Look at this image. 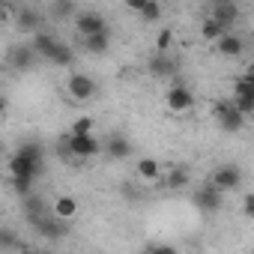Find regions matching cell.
I'll return each mask as SVG.
<instances>
[{
    "instance_id": "cell-1",
    "label": "cell",
    "mask_w": 254,
    "mask_h": 254,
    "mask_svg": "<svg viewBox=\"0 0 254 254\" xmlns=\"http://www.w3.org/2000/svg\"><path fill=\"white\" fill-rule=\"evenodd\" d=\"M60 153H66L69 159H93L102 153V144L93 138V132H87V135L69 132L66 138H60Z\"/></svg>"
},
{
    "instance_id": "cell-2",
    "label": "cell",
    "mask_w": 254,
    "mask_h": 254,
    "mask_svg": "<svg viewBox=\"0 0 254 254\" xmlns=\"http://www.w3.org/2000/svg\"><path fill=\"white\" fill-rule=\"evenodd\" d=\"M212 117H215V123L221 126V132H227V135L242 132V126H245V114H239L236 105L227 102V99H221V102L212 105Z\"/></svg>"
},
{
    "instance_id": "cell-3",
    "label": "cell",
    "mask_w": 254,
    "mask_h": 254,
    "mask_svg": "<svg viewBox=\"0 0 254 254\" xmlns=\"http://www.w3.org/2000/svg\"><path fill=\"white\" fill-rule=\"evenodd\" d=\"M165 102H168V108H171L174 114H189V111L194 108V93H191L183 81H177V84H171V87H168Z\"/></svg>"
},
{
    "instance_id": "cell-4",
    "label": "cell",
    "mask_w": 254,
    "mask_h": 254,
    "mask_svg": "<svg viewBox=\"0 0 254 254\" xmlns=\"http://www.w3.org/2000/svg\"><path fill=\"white\" fill-rule=\"evenodd\" d=\"M66 93H69L75 102H90V99L96 96V81H93L90 75H84V72H75V75H69V81H66Z\"/></svg>"
},
{
    "instance_id": "cell-5",
    "label": "cell",
    "mask_w": 254,
    "mask_h": 254,
    "mask_svg": "<svg viewBox=\"0 0 254 254\" xmlns=\"http://www.w3.org/2000/svg\"><path fill=\"white\" fill-rule=\"evenodd\" d=\"M218 191H236L239 186H242V171H239V165H221L215 174H212V180H209Z\"/></svg>"
},
{
    "instance_id": "cell-6",
    "label": "cell",
    "mask_w": 254,
    "mask_h": 254,
    "mask_svg": "<svg viewBox=\"0 0 254 254\" xmlns=\"http://www.w3.org/2000/svg\"><path fill=\"white\" fill-rule=\"evenodd\" d=\"M33 227L45 236V239H63L66 233H69V227H66V221L63 218H57L54 212L48 215V212H42V215H36L33 218Z\"/></svg>"
},
{
    "instance_id": "cell-7",
    "label": "cell",
    "mask_w": 254,
    "mask_h": 254,
    "mask_svg": "<svg viewBox=\"0 0 254 254\" xmlns=\"http://www.w3.org/2000/svg\"><path fill=\"white\" fill-rule=\"evenodd\" d=\"M6 63H9L15 72H27V69H33V63H36V51H33V45H24V42L12 45V48L6 51Z\"/></svg>"
},
{
    "instance_id": "cell-8",
    "label": "cell",
    "mask_w": 254,
    "mask_h": 254,
    "mask_svg": "<svg viewBox=\"0 0 254 254\" xmlns=\"http://www.w3.org/2000/svg\"><path fill=\"white\" fill-rule=\"evenodd\" d=\"M221 27H233L236 24V18H239V3H236V0H215V3H212V12H209Z\"/></svg>"
},
{
    "instance_id": "cell-9",
    "label": "cell",
    "mask_w": 254,
    "mask_h": 254,
    "mask_svg": "<svg viewBox=\"0 0 254 254\" xmlns=\"http://www.w3.org/2000/svg\"><path fill=\"white\" fill-rule=\"evenodd\" d=\"M75 30H78L81 36H90V33L108 30V24H105L102 12H93V9H87V12H75Z\"/></svg>"
},
{
    "instance_id": "cell-10",
    "label": "cell",
    "mask_w": 254,
    "mask_h": 254,
    "mask_svg": "<svg viewBox=\"0 0 254 254\" xmlns=\"http://www.w3.org/2000/svg\"><path fill=\"white\" fill-rule=\"evenodd\" d=\"M221 197H224V191H218L212 183H206V186L194 194V203H197L203 212H218V209H221Z\"/></svg>"
},
{
    "instance_id": "cell-11",
    "label": "cell",
    "mask_w": 254,
    "mask_h": 254,
    "mask_svg": "<svg viewBox=\"0 0 254 254\" xmlns=\"http://www.w3.org/2000/svg\"><path fill=\"white\" fill-rule=\"evenodd\" d=\"M215 48H218L221 57H239V54L245 51V39L236 36V33H230V30H224V33L215 39Z\"/></svg>"
},
{
    "instance_id": "cell-12",
    "label": "cell",
    "mask_w": 254,
    "mask_h": 254,
    "mask_svg": "<svg viewBox=\"0 0 254 254\" xmlns=\"http://www.w3.org/2000/svg\"><path fill=\"white\" fill-rule=\"evenodd\" d=\"M15 24H18V30H24V33H36V30H42V15H39L33 6H24V9L15 12Z\"/></svg>"
},
{
    "instance_id": "cell-13",
    "label": "cell",
    "mask_w": 254,
    "mask_h": 254,
    "mask_svg": "<svg viewBox=\"0 0 254 254\" xmlns=\"http://www.w3.org/2000/svg\"><path fill=\"white\" fill-rule=\"evenodd\" d=\"M57 42H60V39H57L54 33H48V30H36V33H33V42H30V45H33L36 57L48 60V57H51V51L57 48Z\"/></svg>"
},
{
    "instance_id": "cell-14",
    "label": "cell",
    "mask_w": 254,
    "mask_h": 254,
    "mask_svg": "<svg viewBox=\"0 0 254 254\" xmlns=\"http://www.w3.org/2000/svg\"><path fill=\"white\" fill-rule=\"evenodd\" d=\"M105 153H108V159L123 162V159H129V156H132V144L126 141L123 135H111L108 144H105Z\"/></svg>"
},
{
    "instance_id": "cell-15",
    "label": "cell",
    "mask_w": 254,
    "mask_h": 254,
    "mask_svg": "<svg viewBox=\"0 0 254 254\" xmlns=\"http://www.w3.org/2000/svg\"><path fill=\"white\" fill-rule=\"evenodd\" d=\"M150 72H153L156 78H174V75H177V63H174L165 51H156L153 60H150Z\"/></svg>"
},
{
    "instance_id": "cell-16",
    "label": "cell",
    "mask_w": 254,
    "mask_h": 254,
    "mask_svg": "<svg viewBox=\"0 0 254 254\" xmlns=\"http://www.w3.org/2000/svg\"><path fill=\"white\" fill-rule=\"evenodd\" d=\"M81 45L90 54H105L111 48V33L108 30H99V33H90V36H81Z\"/></svg>"
},
{
    "instance_id": "cell-17",
    "label": "cell",
    "mask_w": 254,
    "mask_h": 254,
    "mask_svg": "<svg viewBox=\"0 0 254 254\" xmlns=\"http://www.w3.org/2000/svg\"><path fill=\"white\" fill-rule=\"evenodd\" d=\"M15 156H21L24 162H30V165H33V168H39V171H42V165H45L42 144H36V141H27V144H21V147L15 150Z\"/></svg>"
},
{
    "instance_id": "cell-18",
    "label": "cell",
    "mask_w": 254,
    "mask_h": 254,
    "mask_svg": "<svg viewBox=\"0 0 254 254\" xmlns=\"http://www.w3.org/2000/svg\"><path fill=\"white\" fill-rule=\"evenodd\" d=\"M135 174H138V180H144V183H159L162 165H159V159H138Z\"/></svg>"
},
{
    "instance_id": "cell-19",
    "label": "cell",
    "mask_w": 254,
    "mask_h": 254,
    "mask_svg": "<svg viewBox=\"0 0 254 254\" xmlns=\"http://www.w3.org/2000/svg\"><path fill=\"white\" fill-rule=\"evenodd\" d=\"M51 212H54L57 218H63V221H69V218H75V215H78V200H75L72 194H60V197L54 200V206H51Z\"/></svg>"
},
{
    "instance_id": "cell-20",
    "label": "cell",
    "mask_w": 254,
    "mask_h": 254,
    "mask_svg": "<svg viewBox=\"0 0 254 254\" xmlns=\"http://www.w3.org/2000/svg\"><path fill=\"white\" fill-rule=\"evenodd\" d=\"M159 180H162V186H165L168 191H183V189L189 186V180H191V177H189V171H186V168H174L171 174H165V177H159Z\"/></svg>"
},
{
    "instance_id": "cell-21",
    "label": "cell",
    "mask_w": 254,
    "mask_h": 254,
    "mask_svg": "<svg viewBox=\"0 0 254 254\" xmlns=\"http://www.w3.org/2000/svg\"><path fill=\"white\" fill-rule=\"evenodd\" d=\"M48 63H54V66H72V63H75V51H72L69 45H63V42H57V48L51 51V57H48Z\"/></svg>"
},
{
    "instance_id": "cell-22",
    "label": "cell",
    "mask_w": 254,
    "mask_h": 254,
    "mask_svg": "<svg viewBox=\"0 0 254 254\" xmlns=\"http://www.w3.org/2000/svg\"><path fill=\"white\" fill-rule=\"evenodd\" d=\"M9 171H12V177H33V180H36V174H42L39 168H33V165L24 162L21 156H12V159H9Z\"/></svg>"
},
{
    "instance_id": "cell-23",
    "label": "cell",
    "mask_w": 254,
    "mask_h": 254,
    "mask_svg": "<svg viewBox=\"0 0 254 254\" xmlns=\"http://www.w3.org/2000/svg\"><path fill=\"white\" fill-rule=\"evenodd\" d=\"M21 200H24V212H27V218H30V221H33L36 215H42V212H45V200H42L39 194L27 191V194H24Z\"/></svg>"
},
{
    "instance_id": "cell-24",
    "label": "cell",
    "mask_w": 254,
    "mask_h": 254,
    "mask_svg": "<svg viewBox=\"0 0 254 254\" xmlns=\"http://www.w3.org/2000/svg\"><path fill=\"white\" fill-rule=\"evenodd\" d=\"M224 30H227V27H221V24H218V21H215L212 15H206V21L200 24V36H203L206 42H215V39H218V36H221Z\"/></svg>"
},
{
    "instance_id": "cell-25",
    "label": "cell",
    "mask_w": 254,
    "mask_h": 254,
    "mask_svg": "<svg viewBox=\"0 0 254 254\" xmlns=\"http://www.w3.org/2000/svg\"><path fill=\"white\" fill-rule=\"evenodd\" d=\"M51 12H54L57 18L75 15V0H54V3H51Z\"/></svg>"
},
{
    "instance_id": "cell-26",
    "label": "cell",
    "mask_w": 254,
    "mask_h": 254,
    "mask_svg": "<svg viewBox=\"0 0 254 254\" xmlns=\"http://www.w3.org/2000/svg\"><path fill=\"white\" fill-rule=\"evenodd\" d=\"M233 90H236V96H254V78H251V75L245 72L242 78H236Z\"/></svg>"
},
{
    "instance_id": "cell-27",
    "label": "cell",
    "mask_w": 254,
    "mask_h": 254,
    "mask_svg": "<svg viewBox=\"0 0 254 254\" xmlns=\"http://www.w3.org/2000/svg\"><path fill=\"white\" fill-rule=\"evenodd\" d=\"M12 189L18 197H24L27 191H33V177H12Z\"/></svg>"
},
{
    "instance_id": "cell-28",
    "label": "cell",
    "mask_w": 254,
    "mask_h": 254,
    "mask_svg": "<svg viewBox=\"0 0 254 254\" xmlns=\"http://www.w3.org/2000/svg\"><path fill=\"white\" fill-rule=\"evenodd\" d=\"M141 15H144L147 21H159V15H162L159 0H147V3H144V9H141Z\"/></svg>"
},
{
    "instance_id": "cell-29",
    "label": "cell",
    "mask_w": 254,
    "mask_h": 254,
    "mask_svg": "<svg viewBox=\"0 0 254 254\" xmlns=\"http://www.w3.org/2000/svg\"><path fill=\"white\" fill-rule=\"evenodd\" d=\"M233 105H236V111H239V114H245V117H248V114H254V96H236V99H233Z\"/></svg>"
},
{
    "instance_id": "cell-30",
    "label": "cell",
    "mask_w": 254,
    "mask_h": 254,
    "mask_svg": "<svg viewBox=\"0 0 254 254\" xmlns=\"http://www.w3.org/2000/svg\"><path fill=\"white\" fill-rule=\"evenodd\" d=\"M72 132H75V135H87V132H93V120H90V117H78V120L72 123Z\"/></svg>"
},
{
    "instance_id": "cell-31",
    "label": "cell",
    "mask_w": 254,
    "mask_h": 254,
    "mask_svg": "<svg viewBox=\"0 0 254 254\" xmlns=\"http://www.w3.org/2000/svg\"><path fill=\"white\" fill-rule=\"evenodd\" d=\"M171 42H174V33H171V30H162V33L156 36V51H168Z\"/></svg>"
},
{
    "instance_id": "cell-32",
    "label": "cell",
    "mask_w": 254,
    "mask_h": 254,
    "mask_svg": "<svg viewBox=\"0 0 254 254\" xmlns=\"http://www.w3.org/2000/svg\"><path fill=\"white\" fill-rule=\"evenodd\" d=\"M242 212L251 218L254 215V194H245V200H242Z\"/></svg>"
},
{
    "instance_id": "cell-33",
    "label": "cell",
    "mask_w": 254,
    "mask_h": 254,
    "mask_svg": "<svg viewBox=\"0 0 254 254\" xmlns=\"http://www.w3.org/2000/svg\"><path fill=\"white\" fill-rule=\"evenodd\" d=\"M123 3L129 6V9H135V12H141V9H144V3H147V0H123Z\"/></svg>"
},
{
    "instance_id": "cell-34",
    "label": "cell",
    "mask_w": 254,
    "mask_h": 254,
    "mask_svg": "<svg viewBox=\"0 0 254 254\" xmlns=\"http://www.w3.org/2000/svg\"><path fill=\"white\" fill-rule=\"evenodd\" d=\"M9 15H12V12H9V6H6V3H0V24L9 21Z\"/></svg>"
},
{
    "instance_id": "cell-35",
    "label": "cell",
    "mask_w": 254,
    "mask_h": 254,
    "mask_svg": "<svg viewBox=\"0 0 254 254\" xmlns=\"http://www.w3.org/2000/svg\"><path fill=\"white\" fill-rule=\"evenodd\" d=\"M6 108H9V102H6V96H0V117L6 114Z\"/></svg>"
},
{
    "instance_id": "cell-36",
    "label": "cell",
    "mask_w": 254,
    "mask_h": 254,
    "mask_svg": "<svg viewBox=\"0 0 254 254\" xmlns=\"http://www.w3.org/2000/svg\"><path fill=\"white\" fill-rule=\"evenodd\" d=\"M0 3H6V0H0Z\"/></svg>"
}]
</instances>
